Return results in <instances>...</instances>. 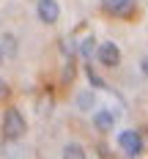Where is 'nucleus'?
Returning <instances> with one entry per match:
<instances>
[{
  "mask_svg": "<svg viewBox=\"0 0 148 159\" xmlns=\"http://www.w3.org/2000/svg\"><path fill=\"white\" fill-rule=\"evenodd\" d=\"M25 132H28V124L19 115V110H14V107L6 110V115H3V137L6 140H19Z\"/></svg>",
  "mask_w": 148,
  "mask_h": 159,
  "instance_id": "nucleus-1",
  "label": "nucleus"
},
{
  "mask_svg": "<svg viewBox=\"0 0 148 159\" xmlns=\"http://www.w3.org/2000/svg\"><path fill=\"white\" fill-rule=\"evenodd\" d=\"M118 145L123 148V154H126L129 159H134V157L143 154V137H140L137 132H132V129H126V132L118 134Z\"/></svg>",
  "mask_w": 148,
  "mask_h": 159,
  "instance_id": "nucleus-2",
  "label": "nucleus"
},
{
  "mask_svg": "<svg viewBox=\"0 0 148 159\" xmlns=\"http://www.w3.org/2000/svg\"><path fill=\"white\" fill-rule=\"evenodd\" d=\"M96 58H99V63H101V66L115 69V66L121 63V49H118V44H113V41H104V44H99Z\"/></svg>",
  "mask_w": 148,
  "mask_h": 159,
  "instance_id": "nucleus-3",
  "label": "nucleus"
},
{
  "mask_svg": "<svg viewBox=\"0 0 148 159\" xmlns=\"http://www.w3.org/2000/svg\"><path fill=\"white\" fill-rule=\"evenodd\" d=\"M36 14H38V19H41L44 25H52V22H58L61 6H58V0H38V8H36Z\"/></svg>",
  "mask_w": 148,
  "mask_h": 159,
  "instance_id": "nucleus-4",
  "label": "nucleus"
},
{
  "mask_svg": "<svg viewBox=\"0 0 148 159\" xmlns=\"http://www.w3.org/2000/svg\"><path fill=\"white\" fill-rule=\"evenodd\" d=\"M132 6H134V0H104L101 3V8L107 14H113V16H129Z\"/></svg>",
  "mask_w": 148,
  "mask_h": 159,
  "instance_id": "nucleus-5",
  "label": "nucleus"
},
{
  "mask_svg": "<svg viewBox=\"0 0 148 159\" xmlns=\"http://www.w3.org/2000/svg\"><path fill=\"white\" fill-rule=\"evenodd\" d=\"M113 124H115V112H110V110H99L96 118H93V126H96L99 132H110Z\"/></svg>",
  "mask_w": 148,
  "mask_h": 159,
  "instance_id": "nucleus-6",
  "label": "nucleus"
},
{
  "mask_svg": "<svg viewBox=\"0 0 148 159\" xmlns=\"http://www.w3.org/2000/svg\"><path fill=\"white\" fill-rule=\"evenodd\" d=\"M63 159H88V157H85V148L82 145L69 143V145H63Z\"/></svg>",
  "mask_w": 148,
  "mask_h": 159,
  "instance_id": "nucleus-7",
  "label": "nucleus"
},
{
  "mask_svg": "<svg viewBox=\"0 0 148 159\" xmlns=\"http://www.w3.org/2000/svg\"><path fill=\"white\" fill-rule=\"evenodd\" d=\"M93 44H96V41H93V36H85V39H82L80 44H77V52H80V55L85 58V61H88V58L93 55Z\"/></svg>",
  "mask_w": 148,
  "mask_h": 159,
  "instance_id": "nucleus-8",
  "label": "nucleus"
},
{
  "mask_svg": "<svg viewBox=\"0 0 148 159\" xmlns=\"http://www.w3.org/2000/svg\"><path fill=\"white\" fill-rule=\"evenodd\" d=\"M93 102H96V99H93L91 91H85V93L77 96V107H80V110H91V107H93Z\"/></svg>",
  "mask_w": 148,
  "mask_h": 159,
  "instance_id": "nucleus-9",
  "label": "nucleus"
},
{
  "mask_svg": "<svg viewBox=\"0 0 148 159\" xmlns=\"http://www.w3.org/2000/svg\"><path fill=\"white\" fill-rule=\"evenodd\" d=\"M85 74H88V80H91V85H93V88H107V82L99 77V74L91 69V66H85Z\"/></svg>",
  "mask_w": 148,
  "mask_h": 159,
  "instance_id": "nucleus-10",
  "label": "nucleus"
},
{
  "mask_svg": "<svg viewBox=\"0 0 148 159\" xmlns=\"http://www.w3.org/2000/svg\"><path fill=\"white\" fill-rule=\"evenodd\" d=\"M3 49L8 52V55H14L16 47H14V36H3Z\"/></svg>",
  "mask_w": 148,
  "mask_h": 159,
  "instance_id": "nucleus-11",
  "label": "nucleus"
},
{
  "mask_svg": "<svg viewBox=\"0 0 148 159\" xmlns=\"http://www.w3.org/2000/svg\"><path fill=\"white\" fill-rule=\"evenodd\" d=\"M61 52H63L66 58H71V55H74V44H71V39H66V41H61Z\"/></svg>",
  "mask_w": 148,
  "mask_h": 159,
  "instance_id": "nucleus-12",
  "label": "nucleus"
},
{
  "mask_svg": "<svg viewBox=\"0 0 148 159\" xmlns=\"http://www.w3.org/2000/svg\"><path fill=\"white\" fill-rule=\"evenodd\" d=\"M6 96H8V85L0 80V99H6Z\"/></svg>",
  "mask_w": 148,
  "mask_h": 159,
  "instance_id": "nucleus-13",
  "label": "nucleus"
},
{
  "mask_svg": "<svg viewBox=\"0 0 148 159\" xmlns=\"http://www.w3.org/2000/svg\"><path fill=\"white\" fill-rule=\"evenodd\" d=\"M140 71L148 77V58H143V63H140Z\"/></svg>",
  "mask_w": 148,
  "mask_h": 159,
  "instance_id": "nucleus-14",
  "label": "nucleus"
},
{
  "mask_svg": "<svg viewBox=\"0 0 148 159\" xmlns=\"http://www.w3.org/2000/svg\"><path fill=\"white\" fill-rule=\"evenodd\" d=\"M0 61H3V49H0Z\"/></svg>",
  "mask_w": 148,
  "mask_h": 159,
  "instance_id": "nucleus-15",
  "label": "nucleus"
}]
</instances>
